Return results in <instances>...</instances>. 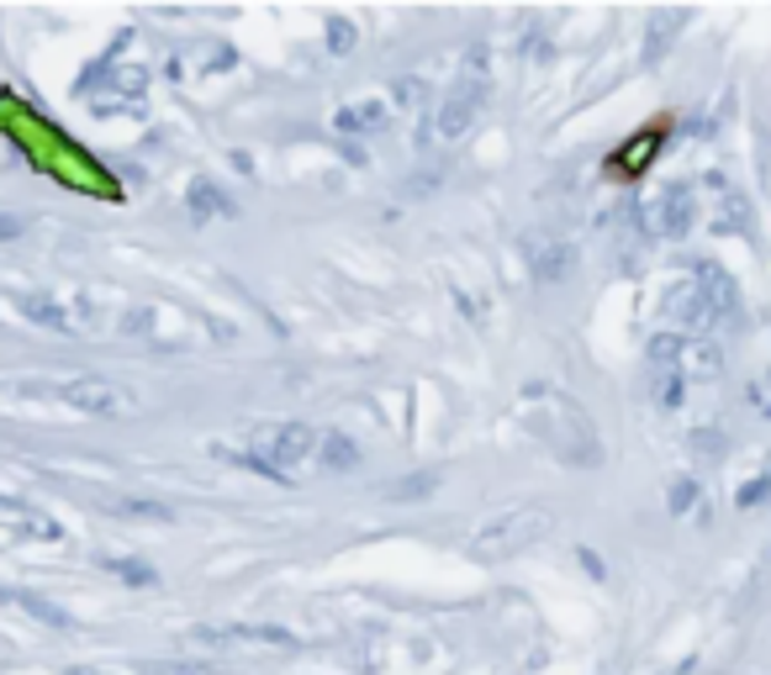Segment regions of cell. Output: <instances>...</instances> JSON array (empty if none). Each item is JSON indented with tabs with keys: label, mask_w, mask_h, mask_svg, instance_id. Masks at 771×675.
<instances>
[{
	"label": "cell",
	"mask_w": 771,
	"mask_h": 675,
	"mask_svg": "<svg viewBox=\"0 0 771 675\" xmlns=\"http://www.w3.org/2000/svg\"><path fill=\"white\" fill-rule=\"evenodd\" d=\"M397 100L418 106V100H423V80H397Z\"/></svg>",
	"instance_id": "obj_27"
},
{
	"label": "cell",
	"mask_w": 771,
	"mask_h": 675,
	"mask_svg": "<svg viewBox=\"0 0 771 675\" xmlns=\"http://www.w3.org/2000/svg\"><path fill=\"white\" fill-rule=\"evenodd\" d=\"M21 233V217H11V212H0V238H17Z\"/></svg>",
	"instance_id": "obj_29"
},
{
	"label": "cell",
	"mask_w": 771,
	"mask_h": 675,
	"mask_svg": "<svg viewBox=\"0 0 771 675\" xmlns=\"http://www.w3.org/2000/svg\"><path fill=\"white\" fill-rule=\"evenodd\" d=\"M692 364H697V375H713V370H719V349H713L709 338L692 349Z\"/></svg>",
	"instance_id": "obj_24"
},
{
	"label": "cell",
	"mask_w": 771,
	"mask_h": 675,
	"mask_svg": "<svg viewBox=\"0 0 771 675\" xmlns=\"http://www.w3.org/2000/svg\"><path fill=\"white\" fill-rule=\"evenodd\" d=\"M191 217L196 222H206V217H233V200L212 185V179H196L191 185Z\"/></svg>",
	"instance_id": "obj_15"
},
{
	"label": "cell",
	"mask_w": 771,
	"mask_h": 675,
	"mask_svg": "<svg viewBox=\"0 0 771 675\" xmlns=\"http://www.w3.org/2000/svg\"><path fill=\"white\" fill-rule=\"evenodd\" d=\"M143 90H148V75H143L138 63H127L117 69V53L106 63H96L90 75H85L80 96L90 111H101V117H117V111H138L143 106Z\"/></svg>",
	"instance_id": "obj_4"
},
{
	"label": "cell",
	"mask_w": 771,
	"mask_h": 675,
	"mask_svg": "<svg viewBox=\"0 0 771 675\" xmlns=\"http://www.w3.org/2000/svg\"><path fill=\"white\" fill-rule=\"evenodd\" d=\"M439 480L433 476H418V480H407V486H391V497H412V491H433Z\"/></svg>",
	"instance_id": "obj_26"
},
{
	"label": "cell",
	"mask_w": 771,
	"mask_h": 675,
	"mask_svg": "<svg viewBox=\"0 0 771 675\" xmlns=\"http://www.w3.org/2000/svg\"><path fill=\"white\" fill-rule=\"evenodd\" d=\"M719 227H730V233H745V227H751V217H745V200L730 196V212L719 217Z\"/></svg>",
	"instance_id": "obj_22"
},
{
	"label": "cell",
	"mask_w": 771,
	"mask_h": 675,
	"mask_svg": "<svg viewBox=\"0 0 771 675\" xmlns=\"http://www.w3.org/2000/svg\"><path fill=\"white\" fill-rule=\"evenodd\" d=\"M318 464L323 470H333V476H344V470H360V443L344 433H323V443H318Z\"/></svg>",
	"instance_id": "obj_12"
},
{
	"label": "cell",
	"mask_w": 771,
	"mask_h": 675,
	"mask_svg": "<svg viewBox=\"0 0 771 675\" xmlns=\"http://www.w3.org/2000/svg\"><path fill=\"white\" fill-rule=\"evenodd\" d=\"M692 501H697V486H692V480H676V486H671V512L676 517L692 512Z\"/></svg>",
	"instance_id": "obj_21"
},
{
	"label": "cell",
	"mask_w": 771,
	"mask_h": 675,
	"mask_svg": "<svg viewBox=\"0 0 771 675\" xmlns=\"http://www.w3.org/2000/svg\"><path fill=\"white\" fill-rule=\"evenodd\" d=\"M640 227L650 238H682L692 227V190H682V185L661 190L650 206H640Z\"/></svg>",
	"instance_id": "obj_8"
},
{
	"label": "cell",
	"mask_w": 771,
	"mask_h": 675,
	"mask_svg": "<svg viewBox=\"0 0 771 675\" xmlns=\"http://www.w3.org/2000/svg\"><path fill=\"white\" fill-rule=\"evenodd\" d=\"M17 306H21V312H27L32 322L53 327V333H69V327H75V317H69V312H64V306H59L53 296H38V291H27V296H17Z\"/></svg>",
	"instance_id": "obj_13"
},
{
	"label": "cell",
	"mask_w": 771,
	"mask_h": 675,
	"mask_svg": "<svg viewBox=\"0 0 771 675\" xmlns=\"http://www.w3.org/2000/svg\"><path fill=\"white\" fill-rule=\"evenodd\" d=\"M692 285H697V296H703V306H709L713 327H734L740 322V291H734V280L719 270V264H692Z\"/></svg>",
	"instance_id": "obj_9"
},
{
	"label": "cell",
	"mask_w": 771,
	"mask_h": 675,
	"mask_svg": "<svg viewBox=\"0 0 771 675\" xmlns=\"http://www.w3.org/2000/svg\"><path fill=\"white\" fill-rule=\"evenodd\" d=\"M682 27H687V11H655V17H650V42H645V59H650V63L661 59V53H666V48H671V38H676Z\"/></svg>",
	"instance_id": "obj_14"
},
{
	"label": "cell",
	"mask_w": 771,
	"mask_h": 675,
	"mask_svg": "<svg viewBox=\"0 0 771 675\" xmlns=\"http://www.w3.org/2000/svg\"><path fill=\"white\" fill-rule=\"evenodd\" d=\"M692 449H697V454H724V433H719V428H697V433H692Z\"/></svg>",
	"instance_id": "obj_20"
},
{
	"label": "cell",
	"mask_w": 771,
	"mask_h": 675,
	"mask_svg": "<svg viewBox=\"0 0 771 675\" xmlns=\"http://www.w3.org/2000/svg\"><path fill=\"white\" fill-rule=\"evenodd\" d=\"M534 275L545 280V285H555V280H566L570 270H576V248L560 238H534Z\"/></svg>",
	"instance_id": "obj_10"
},
{
	"label": "cell",
	"mask_w": 771,
	"mask_h": 675,
	"mask_svg": "<svg viewBox=\"0 0 771 675\" xmlns=\"http://www.w3.org/2000/svg\"><path fill=\"white\" fill-rule=\"evenodd\" d=\"M545 534H549V512L539 501H524V507H513V512L491 517L487 528L470 538V555L476 559H508V555H518V549H528V544H539Z\"/></svg>",
	"instance_id": "obj_3"
},
{
	"label": "cell",
	"mask_w": 771,
	"mask_h": 675,
	"mask_svg": "<svg viewBox=\"0 0 771 675\" xmlns=\"http://www.w3.org/2000/svg\"><path fill=\"white\" fill-rule=\"evenodd\" d=\"M487 106V69H476V75H466V80L455 85L445 96V106H439V117H433V127H439V138H460L470 121H476V111Z\"/></svg>",
	"instance_id": "obj_7"
},
{
	"label": "cell",
	"mask_w": 771,
	"mask_h": 675,
	"mask_svg": "<svg viewBox=\"0 0 771 675\" xmlns=\"http://www.w3.org/2000/svg\"><path fill=\"white\" fill-rule=\"evenodd\" d=\"M328 48H333V53H349V48H354V27H349V21H328Z\"/></svg>",
	"instance_id": "obj_23"
},
{
	"label": "cell",
	"mask_w": 771,
	"mask_h": 675,
	"mask_svg": "<svg viewBox=\"0 0 771 675\" xmlns=\"http://www.w3.org/2000/svg\"><path fill=\"white\" fill-rule=\"evenodd\" d=\"M333 127H339V133H375V127H386V106H381V100H365V106H344V111L333 117Z\"/></svg>",
	"instance_id": "obj_17"
},
{
	"label": "cell",
	"mask_w": 771,
	"mask_h": 675,
	"mask_svg": "<svg viewBox=\"0 0 771 675\" xmlns=\"http://www.w3.org/2000/svg\"><path fill=\"white\" fill-rule=\"evenodd\" d=\"M148 675H212L206 665H148Z\"/></svg>",
	"instance_id": "obj_25"
},
{
	"label": "cell",
	"mask_w": 771,
	"mask_h": 675,
	"mask_svg": "<svg viewBox=\"0 0 771 675\" xmlns=\"http://www.w3.org/2000/svg\"><path fill=\"white\" fill-rule=\"evenodd\" d=\"M528 401L539 407V412H528V422H534V433L545 438L555 454L566 459V464H576V470H592L597 459H603V443H597V433H592L587 412L576 407L570 397H549V391H528Z\"/></svg>",
	"instance_id": "obj_2"
},
{
	"label": "cell",
	"mask_w": 771,
	"mask_h": 675,
	"mask_svg": "<svg viewBox=\"0 0 771 675\" xmlns=\"http://www.w3.org/2000/svg\"><path fill=\"white\" fill-rule=\"evenodd\" d=\"M53 397L64 407H75V412H90V418H127V412H138V397L111 375H64L53 385Z\"/></svg>",
	"instance_id": "obj_5"
},
{
	"label": "cell",
	"mask_w": 771,
	"mask_h": 675,
	"mask_svg": "<svg viewBox=\"0 0 771 675\" xmlns=\"http://www.w3.org/2000/svg\"><path fill=\"white\" fill-rule=\"evenodd\" d=\"M661 138H666V121H661V127H650L645 138L624 143V148L613 154V169H618V175H640V169H645V164L655 159V148H661Z\"/></svg>",
	"instance_id": "obj_11"
},
{
	"label": "cell",
	"mask_w": 771,
	"mask_h": 675,
	"mask_svg": "<svg viewBox=\"0 0 771 675\" xmlns=\"http://www.w3.org/2000/svg\"><path fill=\"white\" fill-rule=\"evenodd\" d=\"M645 354H650V370H682V364H687V338L655 333Z\"/></svg>",
	"instance_id": "obj_16"
},
{
	"label": "cell",
	"mask_w": 771,
	"mask_h": 675,
	"mask_svg": "<svg viewBox=\"0 0 771 675\" xmlns=\"http://www.w3.org/2000/svg\"><path fill=\"white\" fill-rule=\"evenodd\" d=\"M69 675H101V671H69Z\"/></svg>",
	"instance_id": "obj_30"
},
{
	"label": "cell",
	"mask_w": 771,
	"mask_h": 675,
	"mask_svg": "<svg viewBox=\"0 0 771 675\" xmlns=\"http://www.w3.org/2000/svg\"><path fill=\"white\" fill-rule=\"evenodd\" d=\"M682 380H687V370H655V385H650V391H655V407L676 412L682 397H687V385H682Z\"/></svg>",
	"instance_id": "obj_18"
},
{
	"label": "cell",
	"mask_w": 771,
	"mask_h": 675,
	"mask_svg": "<svg viewBox=\"0 0 771 675\" xmlns=\"http://www.w3.org/2000/svg\"><path fill=\"white\" fill-rule=\"evenodd\" d=\"M318 443H323V433H318L312 422H281V428H270V433L254 443L248 464L281 476V470H291V464H306V459L318 454Z\"/></svg>",
	"instance_id": "obj_6"
},
{
	"label": "cell",
	"mask_w": 771,
	"mask_h": 675,
	"mask_svg": "<svg viewBox=\"0 0 771 675\" xmlns=\"http://www.w3.org/2000/svg\"><path fill=\"white\" fill-rule=\"evenodd\" d=\"M767 491H771V480H767V476H761V480H751V486L740 491V507H751V501H755V497H767Z\"/></svg>",
	"instance_id": "obj_28"
},
{
	"label": "cell",
	"mask_w": 771,
	"mask_h": 675,
	"mask_svg": "<svg viewBox=\"0 0 771 675\" xmlns=\"http://www.w3.org/2000/svg\"><path fill=\"white\" fill-rule=\"evenodd\" d=\"M0 133H6V138H17L21 148L32 154V164L48 169V175H59L64 185H75V190H96V196H106V200L123 196V185L106 175L101 164L90 159V154H80V148L64 138L53 121L32 117L17 96H0Z\"/></svg>",
	"instance_id": "obj_1"
},
{
	"label": "cell",
	"mask_w": 771,
	"mask_h": 675,
	"mask_svg": "<svg viewBox=\"0 0 771 675\" xmlns=\"http://www.w3.org/2000/svg\"><path fill=\"white\" fill-rule=\"evenodd\" d=\"M17 601L27 607V613L38 617V623H48V628H59V634H69L75 623H69V613H59L53 601H42V596H32V591H17Z\"/></svg>",
	"instance_id": "obj_19"
}]
</instances>
